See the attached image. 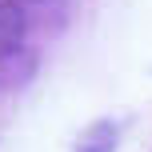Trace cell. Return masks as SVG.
Instances as JSON below:
<instances>
[{
  "mask_svg": "<svg viewBox=\"0 0 152 152\" xmlns=\"http://www.w3.org/2000/svg\"><path fill=\"white\" fill-rule=\"evenodd\" d=\"M24 40V12L12 0H0V60L12 56Z\"/></svg>",
  "mask_w": 152,
  "mask_h": 152,
  "instance_id": "6da1fadb",
  "label": "cell"
}]
</instances>
